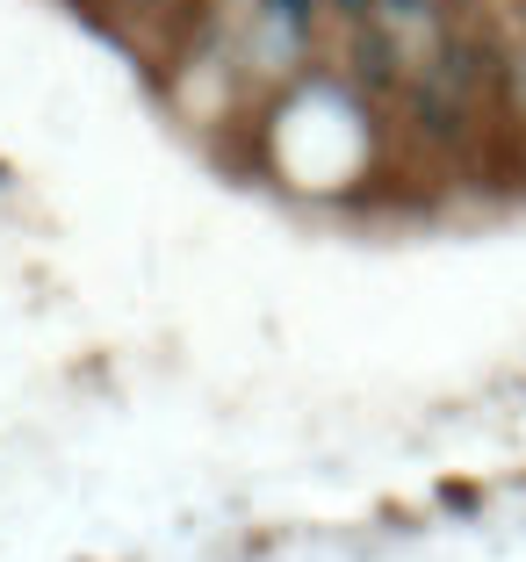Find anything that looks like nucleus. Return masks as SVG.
<instances>
[{"mask_svg":"<svg viewBox=\"0 0 526 562\" xmlns=\"http://www.w3.org/2000/svg\"><path fill=\"white\" fill-rule=\"evenodd\" d=\"M253 8H260V22H267V30H281L289 44H303L311 22L325 15V0H253Z\"/></svg>","mask_w":526,"mask_h":562,"instance_id":"nucleus-1","label":"nucleus"},{"mask_svg":"<svg viewBox=\"0 0 526 562\" xmlns=\"http://www.w3.org/2000/svg\"><path fill=\"white\" fill-rule=\"evenodd\" d=\"M519 8H526V0H519Z\"/></svg>","mask_w":526,"mask_h":562,"instance_id":"nucleus-2","label":"nucleus"}]
</instances>
